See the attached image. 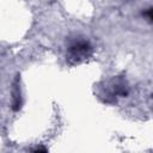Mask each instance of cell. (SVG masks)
Returning <instances> with one entry per match:
<instances>
[{
  "label": "cell",
  "mask_w": 153,
  "mask_h": 153,
  "mask_svg": "<svg viewBox=\"0 0 153 153\" xmlns=\"http://www.w3.org/2000/svg\"><path fill=\"white\" fill-rule=\"evenodd\" d=\"M68 51H69L71 57H73L75 60H82V59H86L91 54L92 47L87 41L78 39V41H74L69 45Z\"/></svg>",
  "instance_id": "6da1fadb"
}]
</instances>
